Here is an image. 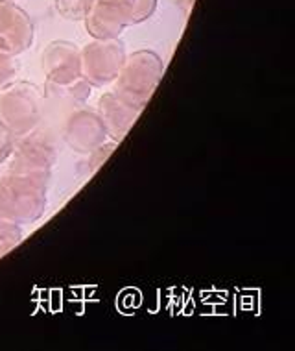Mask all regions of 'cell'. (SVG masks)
Here are the masks:
<instances>
[{
	"label": "cell",
	"mask_w": 295,
	"mask_h": 351,
	"mask_svg": "<svg viewBox=\"0 0 295 351\" xmlns=\"http://www.w3.org/2000/svg\"><path fill=\"white\" fill-rule=\"evenodd\" d=\"M50 180L6 170L0 176V217L21 226L36 224L49 206Z\"/></svg>",
	"instance_id": "1"
},
{
	"label": "cell",
	"mask_w": 295,
	"mask_h": 351,
	"mask_svg": "<svg viewBox=\"0 0 295 351\" xmlns=\"http://www.w3.org/2000/svg\"><path fill=\"white\" fill-rule=\"evenodd\" d=\"M164 74V63L161 56L153 50L140 49L126 56L120 73L113 82V93L124 102L137 109L144 106L153 97L157 85L161 84Z\"/></svg>",
	"instance_id": "2"
},
{
	"label": "cell",
	"mask_w": 295,
	"mask_h": 351,
	"mask_svg": "<svg viewBox=\"0 0 295 351\" xmlns=\"http://www.w3.org/2000/svg\"><path fill=\"white\" fill-rule=\"evenodd\" d=\"M42 115V97L28 82H12L0 91V126L17 139L37 130Z\"/></svg>",
	"instance_id": "3"
},
{
	"label": "cell",
	"mask_w": 295,
	"mask_h": 351,
	"mask_svg": "<svg viewBox=\"0 0 295 351\" xmlns=\"http://www.w3.org/2000/svg\"><path fill=\"white\" fill-rule=\"evenodd\" d=\"M120 39H94L81 49V78L90 87H105L115 82L126 61Z\"/></svg>",
	"instance_id": "4"
},
{
	"label": "cell",
	"mask_w": 295,
	"mask_h": 351,
	"mask_svg": "<svg viewBox=\"0 0 295 351\" xmlns=\"http://www.w3.org/2000/svg\"><path fill=\"white\" fill-rule=\"evenodd\" d=\"M55 158L57 154L52 137L44 132L34 130L15 139L12 156L8 159V170L50 180Z\"/></svg>",
	"instance_id": "5"
},
{
	"label": "cell",
	"mask_w": 295,
	"mask_h": 351,
	"mask_svg": "<svg viewBox=\"0 0 295 351\" xmlns=\"http://www.w3.org/2000/svg\"><path fill=\"white\" fill-rule=\"evenodd\" d=\"M36 28L30 15L13 0H0V52L18 56L34 45Z\"/></svg>",
	"instance_id": "6"
},
{
	"label": "cell",
	"mask_w": 295,
	"mask_h": 351,
	"mask_svg": "<svg viewBox=\"0 0 295 351\" xmlns=\"http://www.w3.org/2000/svg\"><path fill=\"white\" fill-rule=\"evenodd\" d=\"M41 63L49 84L61 89L81 78V49L76 43H49L42 52Z\"/></svg>",
	"instance_id": "7"
},
{
	"label": "cell",
	"mask_w": 295,
	"mask_h": 351,
	"mask_svg": "<svg viewBox=\"0 0 295 351\" xmlns=\"http://www.w3.org/2000/svg\"><path fill=\"white\" fill-rule=\"evenodd\" d=\"M65 141L74 152L78 154H90L97 146L107 141V132L103 128L97 111L90 109H78L66 119Z\"/></svg>",
	"instance_id": "8"
},
{
	"label": "cell",
	"mask_w": 295,
	"mask_h": 351,
	"mask_svg": "<svg viewBox=\"0 0 295 351\" xmlns=\"http://www.w3.org/2000/svg\"><path fill=\"white\" fill-rule=\"evenodd\" d=\"M97 113L100 121L103 122L109 139L120 143L139 119L140 109L133 108V106L124 102L122 98L116 97L115 93L109 91L103 93L102 97L98 98Z\"/></svg>",
	"instance_id": "9"
},
{
	"label": "cell",
	"mask_w": 295,
	"mask_h": 351,
	"mask_svg": "<svg viewBox=\"0 0 295 351\" xmlns=\"http://www.w3.org/2000/svg\"><path fill=\"white\" fill-rule=\"evenodd\" d=\"M85 30L92 39H120V34L127 28L126 21L116 8L107 2L94 0L84 17Z\"/></svg>",
	"instance_id": "10"
},
{
	"label": "cell",
	"mask_w": 295,
	"mask_h": 351,
	"mask_svg": "<svg viewBox=\"0 0 295 351\" xmlns=\"http://www.w3.org/2000/svg\"><path fill=\"white\" fill-rule=\"evenodd\" d=\"M118 10L127 26L140 25L153 15L157 0H102Z\"/></svg>",
	"instance_id": "11"
},
{
	"label": "cell",
	"mask_w": 295,
	"mask_h": 351,
	"mask_svg": "<svg viewBox=\"0 0 295 351\" xmlns=\"http://www.w3.org/2000/svg\"><path fill=\"white\" fill-rule=\"evenodd\" d=\"M23 228L17 222H12L8 218L0 217V257L12 252L21 241H23Z\"/></svg>",
	"instance_id": "12"
},
{
	"label": "cell",
	"mask_w": 295,
	"mask_h": 351,
	"mask_svg": "<svg viewBox=\"0 0 295 351\" xmlns=\"http://www.w3.org/2000/svg\"><path fill=\"white\" fill-rule=\"evenodd\" d=\"M55 10L66 21H84L94 0H54Z\"/></svg>",
	"instance_id": "13"
},
{
	"label": "cell",
	"mask_w": 295,
	"mask_h": 351,
	"mask_svg": "<svg viewBox=\"0 0 295 351\" xmlns=\"http://www.w3.org/2000/svg\"><path fill=\"white\" fill-rule=\"evenodd\" d=\"M18 71H21V65H18L17 56L0 52V89L15 82Z\"/></svg>",
	"instance_id": "14"
},
{
	"label": "cell",
	"mask_w": 295,
	"mask_h": 351,
	"mask_svg": "<svg viewBox=\"0 0 295 351\" xmlns=\"http://www.w3.org/2000/svg\"><path fill=\"white\" fill-rule=\"evenodd\" d=\"M116 145H118V143H115V141H105V143H102V145L97 146L94 150L90 152L89 154L90 172H97V170L100 169L105 161H107L109 156L115 152Z\"/></svg>",
	"instance_id": "15"
},
{
	"label": "cell",
	"mask_w": 295,
	"mask_h": 351,
	"mask_svg": "<svg viewBox=\"0 0 295 351\" xmlns=\"http://www.w3.org/2000/svg\"><path fill=\"white\" fill-rule=\"evenodd\" d=\"M13 145H15V137H13L6 128L0 126V165L8 163V159L12 156Z\"/></svg>",
	"instance_id": "16"
},
{
	"label": "cell",
	"mask_w": 295,
	"mask_h": 351,
	"mask_svg": "<svg viewBox=\"0 0 295 351\" xmlns=\"http://www.w3.org/2000/svg\"><path fill=\"white\" fill-rule=\"evenodd\" d=\"M194 2H196V0H175V6L179 8L181 13H183V17L187 19L188 15H190V12H192Z\"/></svg>",
	"instance_id": "17"
},
{
	"label": "cell",
	"mask_w": 295,
	"mask_h": 351,
	"mask_svg": "<svg viewBox=\"0 0 295 351\" xmlns=\"http://www.w3.org/2000/svg\"><path fill=\"white\" fill-rule=\"evenodd\" d=\"M13 2H15V0H13Z\"/></svg>",
	"instance_id": "18"
}]
</instances>
